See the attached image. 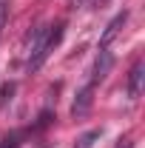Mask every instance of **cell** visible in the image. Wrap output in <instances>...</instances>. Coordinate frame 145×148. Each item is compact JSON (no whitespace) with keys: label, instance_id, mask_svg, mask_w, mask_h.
<instances>
[{"label":"cell","instance_id":"7a4b0ae2","mask_svg":"<svg viewBox=\"0 0 145 148\" xmlns=\"http://www.w3.org/2000/svg\"><path fill=\"white\" fill-rule=\"evenodd\" d=\"M111 66H114V54H111V46H100V51H97V60H94V69H91V77L85 80L91 88H97L105 77H108Z\"/></svg>","mask_w":145,"mask_h":148},{"label":"cell","instance_id":"52a82bcc","mask_svg":"<svg viewBox=\"0 0 145 148\" xmlns=\"http://www.w3.org/2000/svg\"><path fill=\"white\" fill-rule=\"evenodd\" d=\"M0 148H20V143L14 140V137H9V140H3V143H0Z\"/></svg>","mask_w":145,"mask_h":148},{"label":"cell","instance_id":"8992f818","mask_svg":"<svg viewBox=\"0 0 145 148\" xmlns=\"http://www.w3.org/2000/svg\"><path fill=\"white\" fill-rule=\"evenodd\" d=\"M9 3L12 0H0V37H3V29L9 23Z\"/></svg>","mask_w":145,"mask_h":148},{"label":"cell","instance_id":"5b68a950","mask_svg":"<svg viewBox=\"0 0 145 148\" xmlns=\"http://www.w3.org/2000/svg\"><path fill=\"white\" fill-rule=\"evenodd\" d=\"M100 137H103V131H97V128H94V131H85V134L77 140V145H74V148H94V143H97Z\"/></svg>","mask_w":145,"mask_h":148},{"label":"cell","instance_id":"3957f363","mask_svg":"<svg viewBox=\"0 0 145 148\" xmlns=\"http://www.w3.org/2000/svg\"><path fill=\"white\" fill-rule=\"evenodd\" d=\"M142 80H145V60L140 57V60L131 66V71H128V97H131V100H140V94H142Z\"/></svg>","mask_w":145,"mask_h":148},{"label":"cell","instance_id":"277c9868","mask_svg":"<svg viewBox=\"0 0 145 148\" xmlns=\"http://www.w3.org/2000/svg\"><path fill=\"white\" fill-rule=\"evenodd\" d=\"M125 20H128L125 12H122V14H117V17L111 20L108 26H105V32H103V37H100V46H111V43H114V37L120 34V29L125 26Z\"/></svg>","mask_w":145,"mask_h":148},{"label":"cell","instance_id":"6da1fadb","mask_svg":"<svg viewBox=\"0 0 145 148\" xmlns=\"http://www.w3.org/2000/svg\"><path fill=\"white\" fill-rule=\"evenodd\" d=\"M63 40V23H46V26H37L34 34H31V46H29V54H26V71L31 74L37 71L49 54L54 51Z\"/></svg>","mask_w":145,"mask_h":148},{"label":"cell","instance_id":"ba28073f","mask_svg":"<svg viewBox=\"0 0 145 148\" xmlns=\"http://www.w3.org/2000/svg\"><path fill=\"white\" fill-rule=\"evenodd\" d=\"M114 148H134V143L128 140V137H122V140H117V145Z\"/></svg>","mask_w":145,"mask_h":148}]
</instances>
